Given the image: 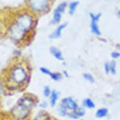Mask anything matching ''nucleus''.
Here are the masks:
<instances>
[{
    "mask_svg": "<svg viewBox=\"0 0 120 120\" xmlns=\"http://www.w3.org/2000/svg\"><path fill=\"white\" fill-rule=\"evenodd\" d=\"M34 104V100L30 98L24 97L21 98L12 109L13 115L18 119L25 118L29 114Z\"/></svg>",
    "mask_w": 120,
    "mask_h": 120,
    "instance_id": "nucleus-1",
    "label": "nucleus"
},
{
    "mask_svg": "<svg viewBox=\"0 0 120 120\" xmlns=\"http://www.w3.org/2000/svg\"><path fill=\"white\" fill-rule=\"evenodd\" d=\"M32 23L31 17L27 14L22 15L17 21L16 26L24 32L27 31L31 27Z\"/></svg>",
    "mask_w": 120,
    "mask_h": 120,
    "instance_id": "nucleus-2",
    "label": "nucleus"
},
{
    "mask_svg": "<svg viewBox=\"0 0 120 120\" xmlns=\"http://www.w3.org/2000/svg\"><path fill=\"white\" fill-rule=\"evenodd\" d=\"M27 75L25 70L22 67H16L12 71L13 80L16 83H22L25 81Z\"/></svg>",
    "mask_w": 120,
    "mask_h": 120,
    "instance_id": "nucleus-3",
    "label": "nucleus"
},
{
    "mask_svg": "<svg viewBox=\"0 0 120 120\" xmlns=\"http://www.w3.org/2000/svg\"><path fill=\"white\" fill-rule=\"evenodd\" d=\"M47 0H30V5L32 9L37 11L44 10L47 7Z\"/></svg>",
    "mask_w": 120,
    "mask_h": 120,
    "instance_id": "nucleus-4",
    "label": "nucleus"
},
{
    "mask_svg": "<svg viewBox=\"0 0 120 120\" xmlns=\"http://www.w3.org/2000/svg\"><path fill=\"white\" fill-rule=\"evenodd\" d=\"M66 7V3H62L60 4L55 9L53 14V21L57 23L60 22L61 19V13H62Z\"/></svg>",
    "mask_w": 120,
    "mask_h": 120,
    "instance_id": "nucleus-5",
    "label": "nucleus"
},
{
    "mask_svg": "<svg viewBox=\"0 0 120 120\" xmlns=\"http://www.w3.org/2000/svg\"><path fill=\"white\" fill-rule=\"evenodd\" d=\"M61 105L65 108L71 110H75L77 108L76 103L71 98H64L61 102Z\"/></svg>",
    "mask_w": 120,
    "mask_h": 120,
    "instance_id": "nucleus-6",
    "label": "nucleus"
},
{
    "mask_svg": "<svg viewBox=\"0 0 120 120\" xmlns=\"http://www.w3.org/2000/svg\"><path fill=\"white\" fill-rule=\"evenodd\" d=\"M11 36L15 39H20L23 37L24 32L20 30L16 25L11 29Z\"/></svg>",
    "mask_w": 120,
    "mask_h": 120,
    "instance_id": "nucleus-7",
    "label": "nucleus"
},
{
    "mask_svg": "<svg viewBox=\"0 0 120 120\" xmlns=\"http://www.w3.org/2000/svg\"><path fill=\"white\" fill-rule=\"evenodd\" d=\"M66 25L67 23H64L59 26L57 29L50 35V38H56L59 37L61 34V30L66 26Z\"/></svg>",
    "mask_w": 120,
    "mask_h": 120,
    "instance_id": "nucleus-8",
    "label": "nucleus"
},
{
    "mask_svg": "<svg viewBox=\"0 0 120 120\" xmlns=\"http://www.w3.org/2000/svg\"><path fill=\"white\" fill-rule=\"evenodd\" d=\"M51 52L52 54V55L56 57L57 59L59 60H63V57L62 55V54L61 52L56 48L52 47L50 49Z\"/></svg>",
    "mask_w": 120,
    "mask_h": 120,
    "instance_id": "nucleus-9",
    "label": "nucleus"
},
{
    "mask_svg": "<svg viewBox=\"0 0 120 120\" xmlns=\"http://www.w3.org/2000/svg\"><path fill=\"white\" fill-rule=\"evenodd\" d=\"M91 31L94 34L99 35L101 34L100 31L99 30V28L98 25L97 23V21L94 20H91Z\"/></svg>",
    "mask_w": 120,
    "mask_h": 120,
    "instance_id": "nucleus-10",
    "label": "nucleus"
},
{
    "mask_svg": "<svg viewBox=\"0 0 120 120\" xmlns=\"http://www.w3.org/2000/svg\"><path fill=\"white\" fill-rule=\"evenodd\" d=\"M58 98V94L55 90H53L51 93L50 97V104L52 106H54L56 103Z\"/></svg>",
    "mask_w": 120,
    "mask_h": 120,
    "instance_id": "nucleus-11",
    "label": "nucleus"
},
{
    "mask_svg": "<svg viewBox=\"0 0 120 120\" xmlns=\"http://www.w3.org/2000/svg\"><path fill=\"white\" fill-rule=\"evenodd\" d=\"M35 120H49V117L46 113L42 112L38 114Z\"/></svg>",
    "mask_w": 120,
    "mask_h": 120,
    "instance_id": "nucleus-12",
    "label": "nucleus"
},
{
    "mask_svg": "<svg viewBox=\"0 0 120 120\" xmlns=\"http://www.w3.org/2000/svg\"><path fill=\"white\" fill-rule=\"evenodd\" d=\"M78 4H79V2L78 1H74L71 2L69 6V12L70 15H73L74 14Z\"/></svg>",
    "mask_w": 120,
    "mask_h": 120,
    "instance_id": "nucleus-13",
    "label": "nucleus"
},
{
    "mask_svg": "<svg viewBox=\"0 0 120 120\" xmlns=\"http://www.w3.org/2000/svg\"><path fill=\"white\" fill-rule=\"evenodd\" d=\"M107 113V110L105 108H101L98 110L96 115L97 117L101 118L105 116Z\"/></svg>",
    "mask_w": 120,
    "mask_h": 120,
    "instance_id": "nucleus-14",
    "label": "nucleus"
},
{
    "mask_svg": "<svg viewBox=\"0 0 120 120\" xmlns=\"http://www.w3.org/2000/svg\"><path fill=\"white\" fill-rule=\"evenodd\" d=\"M84 104L89 108H93L94 107V103L90 99H87L84 101Z\"/></svg>",
    "mask_w": 120,
    "mask_h": 120,
    "instance_id": "nucleus-15",
    "label": "nucleus"
},
{
    "mask_svg": "<svg viewBox=\"0 0 120 120\" xmlns=\"http://www.w3.org/2000/svg\"><path fill=\"white\" fill-rule=\"evenodd\" d=\"M115 67H116V63L115 61H112L111 63H110V71L113 74H115L116 73Z\"/></svg>",
    "mask_w": 120,
    "mask_h": 120,
    "instance_id": "nucleus-16",
    "label": "nucleus"
},
{
    "mask_svg": "<svg viewBox=\"0 0 120 120\" xmlns=\"http://www.w3.org/2000/svg\"><path fill=\"white\" fill-rule=\"evenodd\" d=\"M83 77L90 82H94V79L93 76L90 74H88V73L84 74Z\"/></svg>",
    "mask_w": 120,
    "mask_h": 120,
    "instance_id": "nucleus-17",
    "label": "nucleus"
},
{
    "mask_svg": "<svg viewBox=\"0 0 120 120\" xmlns=\"http://www.w3.org/2000/svg\"><path fill=\"white\" fill-rule=\"evenodd\" d=\"M90 16L91 18V20H94L96 21H98L99 18L101 16V14H98L97 15H94L93 13H90Z\"/></svg>",
    "mask_w": 120,
    "mask_h": 120,
    "instance_id": "nucleus-18",
    "label": "nucleus"
},
{
    "mask_svg": "<svg viewBox=\"0 0 120 120\" xmlns=\"http://www.w3.org/2000/svg\"><path fill=\"white\" fill-rule=\"evenodd\" d=\"M50 76L53 80H58L61 78V75L59 73H51Z\"/></svg>",
    "mask_w": 120,
    "mask_h": 120,
    "instance_id": "nucleus-19",
    "label": "nucleus"
},
{
    "mask_svg": "<svg viewBox=\"0 0 120 120\" xmlns=\"http://www.w3.org/2000/svg\"><path fill=\"white\" fill-rule=\"evenodd\" d=\"M51 93V91L50 88L48 86H46L45 87L44 90V95L45 97H48Z\"/></svg>",
    "mask_w": 120,
    "mask_h": 120,
    "instance_id": "nucleus-20",
    "label": "nucleus"
},
{
    "mask_svg": "<svg viewBox=\"0 0 120 120\" xmlns=\"http://www.w3.org/2000/svg\"><path fill=\"white\" fill-rule=\"evenodd\" d=\"M40 70L42 73H43L45 74H46V75H50L51 74V72L48 69H47L45 68H41Z\"/></svg>",
    "mask_w": 120,
    "mask_h": 120,
    "instance_id": "nucleus-21",
    "label": "nucleus"
},
{
    "mask_svg": "<svg viewBox=\"0 0 120 120\" xmlns=\"http://www.w3.org/2000/svg\"><path fill=\"white\" fill-rule=\"evenodd\" d=\"M111 56L112 58H113L114 59H116L120 56V53L118 52H112L111 53Z\"/></svg>",
    "mask_w": 120,
    "mask_h": 120,
    "instance_id": "nucleus-22",
    "label": "nucleus"
},
{
    "mask_svg": "<svg viewBox=\"0 0 120 120\" xmlns=\"http://www.w3.org/2000/svg\"><path fill=\"white\" fill-rule=\"evenodd\" d=\"M105 70L106 73H108L110 71V63L108 62H106L105 65Z\"/></svg>",
    "mask_w": 120,
    "mask_h": 120,
    "instance_id": "nucleus-23",
    "label": "nucleus"
},
{
    "mask_svg": "<svg viewBox=\"0 0 120 120\" xmlns=\"http://www.w3.org/2000/svg\"><path fill=\"white\" fill-rule=\"evenodd\" d=\"M40 106L41 107H43V108H44V107H45L46 106V104L45 102H43V103H41V104H40Z\"/></svg>",
    "mask_w": 120,
    "mask_h": 120,
    "instance_id": "nucleus-24",
    "label": "nucleus"
},
{
    "mask_svg": "<svg viewBox=\"0 0 120 120\" xmlns=\"http://www.w3.org/2000/svg\"><path fill=\"white\" fill-rule=\"evenodd\" d=\"M119 14L120 15V12H119Z\"/></svg>",
    "mask_w": 120,
    "mask_h": 120,
    "instance_id": "nucleus-25",
    "label": "nucleus"
},
{
    "mask_svg": "<svg viewBox=\"0 0 120 120\" xmlns=\"http://www.w3.org/2000/svg\"><path fill=\"white\" fill-rule=\"evenodd\" d=\"M119 48H120V47H119Z\"/></svg>",
    "mask_w": 120,
    "mask_h": 120,
    "instance_id": "nucleus-26",
    "label": "nucleus"
}]
</instances>
